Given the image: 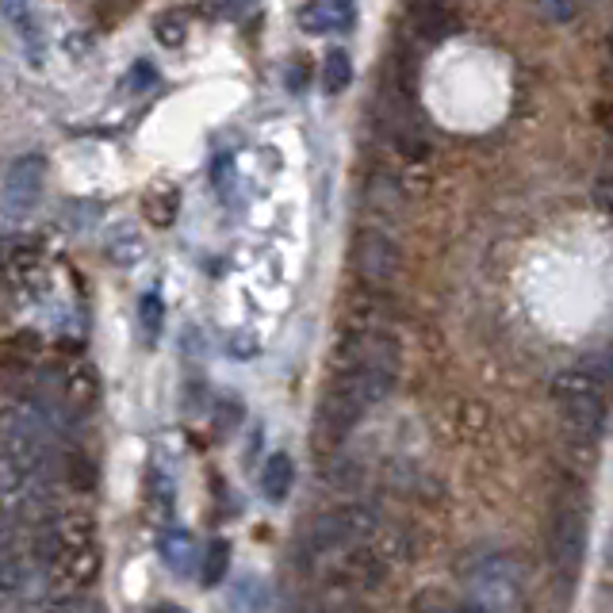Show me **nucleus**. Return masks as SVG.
<instances>
[{"label": "nucleus", "mask_w": 613, "mask_h": 613, "mask_svg": "<svg viewBox=\"0 0 613 613\" xmlns=\"http://www.w3.org/2000/svg\"><path fill=\"white\" fill-rule=\"evenodd\" d=\"M142 215H146V223H154L158 230H169L172 223H177V215H180L177 188H154V192H146Z\"/></svg>", "instance_id": "13"}, {"label": "nucleus", "mask_w": 613, "mask_h": 613, "mask_svg": "<svg viewBox=\"0 0 613 613\" xmlns=\"http://www.w3.org/2000/svg\"><path fill=\"white\" fill-rule=\"evenodd\" d=\"M150 613H188V610L177 606V602H158V606H154Z\"/></svg>", "instance_id": "27"}, {"label": "nucleus", "mask_w": 613, "mask_h": 613, "mask_svg": "<svg viewBox=\"0 0 613 613\" xmlns=\"http://www.w3.org/2000/svg\"><path fill=\"white\" fill-rule=\"evenodd\" d=\"M161 323H166V304H161L158 291H146V296L138 299V334H142L146 345L161 338Z\"/></svg>", "instance_id": "17"}, {"label": "nucleus", "mask_w": 613, "mask_h": 613, "mask_svg": "<svg viewBox=\"0 0 613 613\" xmlns=\"http://www.w3.org/2000/svg\"><path fill=\"white\" fill-rule=\"evenodd\" d=\"M530 4L537 8L545 20H556V23L575 20V12H580V4H575V0H530Z\"/></svg>", "instance_id": "23"}, {"label": "nucleus", "mask_w": 613, "mask_h": 613, "mask_svg": "<svg viewBox=\"0 0 613 613\" xmlns=\"http://www.w3.org/2000/svg\"><path fill=\"white\" fill-rule=\"evenodd\" d=\"M50 613H103V602L92 599L89 591H77V594H58L50 602Z\"/></svg>", "instance_id": "21"}, {"label": "nucleus", "mask_w": 613, "mask_h": 613, "mask_svg": "<svg viewBox=\"0 0 613 613\" xmlns=\"http://www.w3.org/2000/svg\"><path fill=\"white\" fill-rule=\"evenodd\" d=\"M291 487H296V461L288 453H273L261 468V495L273 506H280L291 495Z\"/></svg>", "instance_id": "12"}, {"label": "nucleus", "mask_w": 613, "mask_h": 613, "mask_svg": "<svg viewBox=\"0 0 613 613\" xmlns=\"http://www.w3.org/2000/svg\"><path fill=\"white\" fill-rule=\"evenodd\" d=\"M442 613H487L479 602H456V606H445Z\"/></svg>", "instance_id": "26"}, {"label": "nucleus", "mask_w": 613, "mask_h": 613, "mask_svg": "<svg viewBox=\"0 0 613 613\" xmlns=\"http://www.w3.org/2000/svg\"><path fill=\"white\" fill-rule=\"evenodd\" d=\"M330 583L342 586V591H373V586L384 583V560L368 545L345 548L342 560L334 564Z\"/></svg>", "instance_id": "8"}, {"label": "nucleus", "mask_w": 613, "mask_h": 613, "mask_svg": "<svg viewBox=\"0 0 613 613\" xmlns=\"http://www.w3.org/2000/svg\"><path fill=\"white\" fill-rule=\"evenodd\" d=\"M200 583L204 586H219L223 580H227V572H230V541H223V537H215L211 545H207L200 552Z\"/></svg>", "instance_id": "14"}, {"label": "nucleus", "mask_w": 613, "mask_h": 613, "mask_svg": "<svg viewBox=\"0 0 613 613\" xmlns=\"http://www.w3.org/2000/svg\"><path fill=\"white\" fill-rule=\"evenodd\" d=\"M349 85H353V58L334 47L330 55L323 58V89L330 92V97H342Z\"/></svg>", "instance_id": "15"}, {"label": "nucleus", "mask_w": 613, "mask_h": 613, "mask_svg": "<svg viewBox=\"0 0 613 613\" xmlns=\"http://www.w3.org/2000/svg\"><path fill=\"white\" fill-rule=\"evenodd\" d=\"M602 384L606 379L594 376L591 368H575V373H560L552 379L556 407L586 437H599L606 429V392H602Z\"/></svg>", "instance_id": "2"}, {"label": "nucleus", "mask_w": 613, "mask_h": 613, "mask_svg": "<svg viewBox=\"0 0 613 613\" xmlns=\"http://www.w3.org/2000/svg\"><path fill=\"white\" fill-rule=\"evenodd\" d=\"M108 254H111V261H116V265L131 269V265L142 261L146 246H142V238H138L135 230H116V238L108 241Z\"/></svg>", "instance_id": "18"}, {"label": "nucleus", "mask_w": 613, "mask_h": 613, "mask_svg": "<svg viewBox=\"0 0 613 613\" xmlns=\"http://www.w3.org/2000/svg\"><path fill=\"white\" fill-rule=\"evenodd\" d=\"M150 85H158V69L150 62H135L131 73H127V89L142 92V89H150Z\"/></svg>", "instance_id": "25"}, {"label": "nucleus", "mask_w": 613, "mask_h": 613, "mask_svg": "<svg viewBox=\"0 0 613 613\" xmlns=\"http://www.w3.org/2000/svg\"><path fill=\"white\" fill-rule=\"evenodd\" d=\"M4 12H8V20L16 23V28L23 31V42H39V23H34V16L28 12V8L20 4V0H4Z\"/></svg>", "instance_id": "22"}, {"label": "nucleus", "mask_w": 613, "mask_h": 613, "mask_svg": "<svg viewBox=\"0 0 613 613\" xmlns=\"http://www.w3.org/2000/svg\"><path fill=\"white\" fill-rule=\"evenodd\" d=\"M376 530H379V514L373 506L345 503V506H334V511H323L310 522L304 545L315 552V556H323V552H345L373 541Z\"/></svg>", "instance_id": "3"}, {"label": "nucleus", "mask_w": 613, "mask_h": 613, "mask_svg": "<svg viewBox=\"0 0 613 613\" xmlns=\"http://www.w3.org/2000/svg\"><path fill=\"white\" fill-rule=\"evenodd\" d=\"M476 594L483 599L487 613H517L522 610V575L506 556H495L476 572Z\"/></svg>", "instance_id": "7"}, {"label": "nucleus", "mask_w": 613, "mask_h": 613, "mask_svg": "<svg viewBox=\"0 0 613 613\" xmlns=\"http://www.w3.org/2000/svg\"><path fill=\"white\" fill-rule=\"evenodd\" d=\"M23 575H28V572H23L20 552L8 548V545H0V606H8V602L20 594Z\"/></svg>", "instance_id": "16"}, {"label": "nucleus", "mask_w": 613, "mask_h": 613, "mask_svg": "<svg viewBox=\"0 0 613 613\" xmlns=\"http://www.w3.org/2000/svg\"><path fill=\"white\" fill-rule=\"evenodd\" d=\"M34 560L42 564L50 594H77L89 591L100 580V537L97 522L89 514L55 517L39 530Z\"/></svg>", "instance_id": "1"}, {"label": "nucleus", "mask_w": 613, "mask_h": 613, "mask_svg": "<svg viewBox=\"0 0 613 613\" xmlns=\"http://www.w3.org/2000/svg\"><path fill=\"white\" fill-rule=\"evenodd\" d=\"M154 39H158L166 50L185 47V39H188V20H185V16H180V12H166V16H158V23H154Z\"/></svg>", "instance_id": "19"}, {"label": "nucleus", "mask_w": 613, "mask_h": 613, "mask_svg": "<svg viewBox=\"0 0 613 613\" xmlns=\"http://www.w3.org/2000/svg\"><path fill=\"white\" fill-rule=\"evenodd\" d=\"M58 392H62V399L73 411H89L100 399V376L89 365H69L58 376Z\"/></svg>", "instance_id": "11"}, {"label": "nucleus", "mask_w": 613, "mask_h": 613, "mask_svg": "<svg viewBox=\"0 0 613 613\" xmlns=\"http://www.w3.org/2000/svg\"><path fill=\"white\" fill-rule=\"evenodd\" d=\"M357 23V0H304L299 31L307 34H342Z\"/></svg>", "instance_id": "9"}, {"label": "nucleus", "mask_w": 613, "mask_h": 613, "mask_svg": "<svg viewBox=\"0 0 613 613\" xmlns=\"http://www.w3.org/2000/svg\"><path fill=\"white\" fill-rule=\"evenodd\" d=\"M399 265H403V254H399V241L384 230H373L365 227L357 238H353V269H357L360 280L368 288H384L399 276Z\"/></svg>", "instance_id": "5"}, {"label": "nucleus", "mask_w": 613, "mask_h": 613, "mask_svg": "<svg viewBox=\"0 0 613 613\" xmlns=\"http://www.w3.org/2000/svg\"><path fill=\"white\" fill-rule=\"evenodd\" d=\"M146 491H150V503L158 506L161 514H172V503H177V487H172V479L166 476V472L154 468L150 483H146Z\"/></svg>", "instance_id": "20"}, {"label": "nucleus", "mask_w": 613, "mask_h": 613, "mask_svg": "<svg viewBox=\"0 0 613 613\" xmlns=\"http://www.w3.org/2000/svg\"><path fill=\"white\" fill-rule=\"evenodd\" d=\"M42 188H47V158L42 154H20L12 166L4 169V185H0V207L8 215H28L39 204Z\"/></svg>", "instance_id": "6"}, {"label": "nucleus", "mask_w": 613, "mask_h": 613, "mask_svg": "<svg viewBox=\"0 0 613 613\" xmlns=\"http://www.w3.org/2000/svg\"><path fill=\"white\" fill-rule=\"evenodd\" d=\"M158 556L172 575H188L200 564V541L188 530H180V525H172V530H166L158 537Z\"/></svg>", "instance_id": "10"}, {"label": "nucleus", "mask_w": 613, "mask_h": 613, "mask_svg": "<svg viewBox=\"0 0 613 613\" xmlns=\"http://www.w3.org/2000/svg\"><path fill=\"white\" fill-rule=\"evenodd\" d=\"M586 541H591V522H586V514L572 503H560L548 522V560H552V567H556L560 580L572 583L575 575L583 572Z\"/></svg>", "instance_id": "4"}, {"label": "nucleus", "mask_w": 613, "mask_h": 613, "mask_svg": "<svg viewBox=\"0 0 613 613\" xmlns=\"http://www.w3.org/2000/svg\"><path fill=\"white\" fill-rule=\"evenodd\" d=\"M211 185H215V192L230 196V188H235V158H230V154H219V158H215Z\"/></svg>", "instance_id": "24"}]
</instances>
